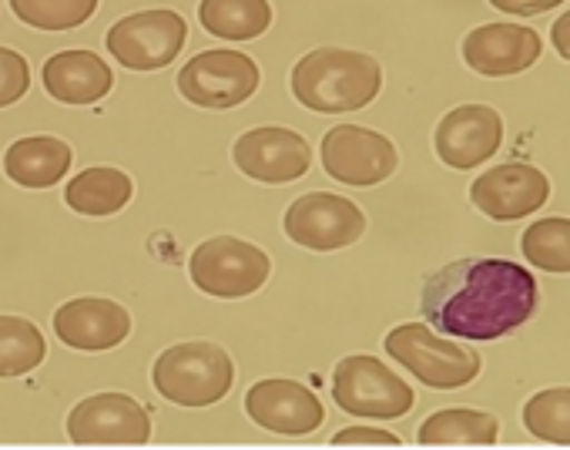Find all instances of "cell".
Listing matches in <instances>:
<instances>
[{
    "label": "cell",
    "instance_id": "5b68a950",
    "mask_svg": "<svg viewBox=\"0 0 570 450\" xmlns=\"http://www.w3.org/2000/svg\"><path fill=\"white\" fill-rule=\"evenodd\" d=\"M188 273L205 296L242 300L265 286L272 263L252 243H242L235 236H215L191 253Z\"/></svg>",
    "mask_w": 570,
    "mask_h": 450
},
{
    "label": "cell",
    "instance_id": "30bf717a",
    "mask_svg": "<svg viewBox=\"0 0 570 450\" xmlns=\"http://www.w3.org/2000/svg\"><path fill=\"white\" fill-rule=\"evenodd\" d=\"M185 35L188 28L175 11H141L108 31V51L131 71H158L178 58Z\"/></svg>",
    "mask_w": 570,
    "mask_h": 450
},
{
    "label": "cell",
    "instance_id": "83f0119b",
    "mask_svg": "<svg viewBox=\"0 0 570 450\" xmlns=\"http://www.w3.org/2000/svg\"><path fill=\"white\" fill-rule=\"evenodd\" d=\"M333 447H400V437L390 433V430L353 427V430H340L333 437Z\"/></svg>",
    "mask_w": 570,
    "mask_h": 450
},
{
    "label": "cell",
    "instance_id": "8992f818",
    "mask_svg": "<svg viewBox=\"0 0 570 450\" xmlns=\"http://www.w3.org/2000/svg\"><path fill=\"white\" fill-rule=\"evenodd\" d=\"M333 400L356 417L396 420L413 410V390L376 356H346L333 373Z\"/></svg>",
    "mask_w": 570,
    "mask_h": 450
},
{
    "label": "cell",
    "instance_id": "f546056e",
    "mask_svg": "<svg viewBox=\"0 0 570 450\" xmlns=\"http://www.w3.org/2000/svg\"><path fill=\"white\" fill-rule=\"evenodd\" d=\"M550 38H553V48H557V55H560L563 61H570V11L557 18V25H553Z\"/></svg>",
    "mask_w": 570,
    "mask_h": 450
},
{
    "label": "cell",
    "instance_id": "4fadbf2b",
    "mask_svg": "<svg viewBox=\"0 0 570 450\" xmlns=\"http://www.w3.org/2000/svg\"><path fill=\"white\" fill-rule=\"evenodd\" d=\"M547 198H550L547 175L523 162L493 165L470 185V202L493 222H513L533 215Z\"/></svg>",
    "mask_w": 570,
    "mask_h": 450
},
{
    "label": "cell",
    "instance_id": "f1b7e54d",
    "mask_svg": "<svg viewBox=\"0 0 570 450\" xmlns=\"http://www.w3.org/2000/svg\"><path fill=\"white\" fill-rule=\"evenodd\" d=\"M490 4L503 14H517V18H533V14H547L553 8H560L563 0H490Z\"/></svg>",
    "mask_w": 570,
    "mask_h": 450
},
{
    "label": "cell",
    "instance_id": "277c9868",
    "mask_svg": "<svg viewBox=\"0 0 570 450\" xmlns=\"http://www.w3.org/2000/svg\"><path fill=\"white\" fill-rule=\"evenodd\" d=\"M386 353L403 363L416 380L436 390L466 387L480 373V356L473 350L436 336L426 323H403L390 330Z\"/></svg>",
    "mask_w": 570,
    "mask_h": 450
},
{
    "label": "cell",
    "instance_id": "484cf974",
    "mask_svg": "<svg viewBox=\"0 0 570 450\" xmlns=\"http://www.w3.org/2000/svg\"><path fill=\"white\" fill-rule=\"evenodd\" d=\"M11 8L31 28L68 31V28L85 25L95 14L98 0H11Z\"/></svg>",
    "mask_w": 570,
    "mask_h": 450
},
{
    "label": "cell",
    "instance_id": "9a60e30c",
    "mask_svg": "<svg viewBox=\"0 0 570 450\" xmlns=\"http://www.w3.org/2000/svg\"><path fill=\"white\" fill-rule=\"evenodd\" d=\"M436 155L450 168H476L493 158L503 141V121L487 105H460L436 125Z\"/></svg>",
    "mask_w": 570,
    "mask_h": 450
},
{
    "label": "cell",
    "instance_id": "7c38bea8",
    "mask_svg": "<svg viewBox=\"0 0 570 450\" xmlns=\"http://www.w3.org/2000/svg\"><path fill=\"white\" fill-rule=\"evenodd\" d=\"M232 158L238 172H245L248 178L282 185V182H296L309 172L313 148L293 128H255L235 141Z\"/></svg>",
    "mask_w": 570,
    "mask_h": 450
},
{
    "label": "cell",
    "instance_id": "d6986e66",
    "mask_svg": "<svg viewBox=\"0 0 570 450\" xmlns=\"http://www.w3.org/2000/svg\"><path fill=\"white\" fill-rule=\"evenodd\" d=\"M8 175L24 188H48L71 168V145L61 138H21L8 148Z\"/></svg>",
    "mask_w": 570,
    "mask_h": 450
},
{
    "label": "cell",
    "instance_id": "ba28073f",
    "mask_svg": "<svg viewBox=\"0 0 570 450\" xmlns=\"http://www.w3.org/2000/svg\"><path fill=\"white\" fill-rule=\"evenodd\" d=\"M258 88V68L242 51H202L178 71V91L198 108H235Z\"/></svg>",
    "mask_w": 570,
    "mask_h": 450
},
{
    "label": "cell",
    "instance_id": "3957f363",
    "mask_svg": "<svg viewBox=\"0 0 570 450\" xmlns=\"http://www.w3.org/2000/svg\"><path fill=\"white\" fill-rule=\"evenodd\" d=\"M235 380L232 356L215 343H178L155 360V387L178 407L218 403Z\"/></svg>",
    "mask_w": 570,
    "mask_h": 450
},
{
    "label": "cell",
    "instance_id": "52a82bcc",
    "mask_svg": "<svg viewBox=\"0 0 570 450\" xmlns=\"http://www.w3.org/2000/svg\"><path fill=\"white\" fill-rule=\"evenodd\" d=\"M366 229V215L360 205H353L343 195L333 192H313L303 195L285 212V233L296 246L316 250V253H336L353 243H360Z\"/></svg>",
    "mask_w": 570,
    "mask_h": 450
},
{
    "label": "cell",
    "instance_id": "8fae6325",
    "mask_svg": "<svg viewBox=\"0 0 570 450\" xmlns=\"http://www.w3.org/2000/svg\"><path fill=\"white\" fill-rule=\"evenodd\" d=\"M396 148L386 135L360 128V125H336L323 135V168L343 185H380L396 172Z\"/></svg>",
    "mask_w": 570,
    "mask_h": 450
},
{
    "label": "cell",
    "instance_id": "d4e9b609",
    "mask_svg": "<svg viewBox=\"0 0 570 450\" xmlns=\"http://www.w3.org/2000/svg\"><path fill=\"white\" fill-rule=\"evenodd\" d=\"M523 423L547 443L570 447V387H550L527 400Z\"/></svg>",
    "mask_w": 570,
    "mask_h": 450
},
{
    "label": "cell",
    "instance_id": "4316f807",
    "mask_svg": "<svg viewBox=\"0 0 570 450\" xmlns=\"http://www.w3.org/2000/svg\"><path fill=\"white\" fill-rule=\"evenodd\" d=\"M28 85H31L28 61L18 51L0 48V108L14 105L28 91Z\"/></svg>",
    "mask_w": 570,
    "mask_h": 450
},
{
    "label": "cell",
    "instance_id": "cb8c5ba5",
    "mask_svg": "<svg viewBox=\"0 0 570 450\" xmlns=\"http://www.w3.org/2000/svg\"><path fill=\"white\" fill-rule=\"evenodd\" d=\"M530 266L547 273H570V218H540L520 239Z\"/></svg>",
    "mask_w": 570,
    "mask_h": 450
},
{
    "label": "cell",
    "instance_id": "2e32d148",
    "mask_svg": "<svg viewBox=\"0 0 570 450\" xmlns=\"http://www.w3.org/2000/svg\"><path fill=\"white\" fill-rule=\"evenodd\" d=\"M540 35L517 25H483L463 38V61L487 78L520 75L540 58Z\"/></svg>",
    "mask_w": 570,
    "mask_h": 450
},
{
    "label": "cell",
    "instance_id": "ac0fdd59",
    "mask_svg": "<svg viewBox=\"0 0 570 450\" xmlns=\"http://www.w3.org/2000/svg\"><path fill=\"white\" fill-rule=\"evenodd\" d=\"M111 68L91 51H61L45 65V88L65 105H95L111 91Z\"/></svg>",
    "mask_w": 570,
    "mask_h": 450
},
{
    "label": "cell",
    "instance_id": "e0dca14e",
    "mask_svg": "<svg viewBox=\"0 0 570 450\" xmlns=\"http://www.w3.org/2000/svg\"><path fill=\"white\" fill-rule=\"evenodd\" d=\"M55 333L61 343L75 346V350H111L118 346L128 333H131V316L125 306L111 303V300H98V296H85V300H71L55 313Z\"/></svg>",
    "mask_w": 570,
    "mask_h": 450
},
{
    "label": "cell",
    "instance_id": "44dd1931",
    "mask_svg": "<svg viewBox=\"0 0 570 450\" xmlns=\"http://www.w3.org/2000/svg\"><path fill=\"white\" fill-rule=\"evenodd\" d=\"M202 28L225 41H252L268 31L272 8L268 0H202Z\"/></svg>",
    "mask_w": 570,
    "mask_h": 450
},
{
    "label": "cell",
    "instance_id": "ffe728a7",
    "mask_svg": "<svg viewBox=\"0 0 570 450\" xmlns=\"http://www.w3.org/2000/svg\"><path fill=\"white\" fill-rule=\"evenodd\" d=\"M497 433H500V423L493 413L453 407V410H440L426 417L416 440L423 447H490L497 443Z\"/></svg>",
    "mask_w": 570,
    "mask_h": 450
},
{
    "label": "cell",
    "instance_id": "9c48e42d",
    "mask_svg": "<svg viewBox=\"0 0 570 450\" xmlns=\"http://www.w3.org/2000/svg\"><path fill=\"white\" fill-rule=\"evenodd\" d=\"M68 433L81 447H138L151 437V417L128 393H98L71 410Z\"/></svg>",
    "mask_w": 570,
    "mask_h": 450
},
{
    "label": "cell",
    "instance_id": "7a4b0ae2",
    "mask_svg": "<svg viewBox=\"0 0 570 450\" xmlns=\"http://www.w3.org/2000/svg\"><path fill=\"white\" fill-rule=\"evenodd\" d=\"M383 88V68L373 55L320 48L293 68V95L323 115L366 108Z\"/></svg>",
    "mask_w": 570,
    "mask_h": 450
},
{
    "label": "cell",
    "instance_id": "6da1fadb",
    "mask_svg": "<svg viewBox=\"0 0 570 450\" xmlns=\"http://www.w3.org/2000/svg\"><path fill=\"white\" fill-rule=\"evenodd\" d=\"M533 276L510 260H460L423 280V316L463 340H500L537 310Z\"/></svg>",
    "mask_w": 570,
    "mask_h": 450
},
{
    "label": "cell",
    "instance_id": "7402d4cb",
    "mask_svg": "<svg viewBox=\"0 0 570 450\" xmlns=\"http://www.w3.org/2000/svg\"><path fill=\"white\" fill-rule=\"evenodd\" d=\"M65 198L81 215H115L131 198V178L118 168H88L71 178Z\"/></svg>",
    "mask_w": 570,
    "mask_h": 450
},
{
    "label": "cell",
    "instance_id": "5bb4252c",
    "mask_svg": "<svg viewBox=\"0 0 570 450\" xmlns=\"http://www.w3.org/2000/svg\"><path fill=\"white\" fill-rule=\"evenodd\" d=\"M245 410L262 430L285 433V437L313 433V430H320V423L326 417L320 397L306 383L285 380V376L258 380L245 393Z\"/></svg>",
    "mask_w": 570,
    "mask_h": 450
},
{
    "label": "cell",
    "instance_id": "603a6c76",
    "mask_svg": "<svg viewBox=\"0 0 570 450\" xmlns=\"http://www.w3.org/2000/svg\"><path fill=\"white\" fill-rule=\"evenodd\" d=\"M48 353L41 330L21 316H0V376L31 373Z\"/></svg>",
    "mask_w": 570,
    "mask_h": 450
}]
</instances>
